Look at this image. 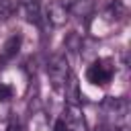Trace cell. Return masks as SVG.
Wrapping results in <instances>:
<instances>
[{
  "instance_id": "4",
  "label": "cell",
  "mask_w": 131,
  "mask_h": 131,
  "mask_svg": "<svg viewBox=\"0 0 131 131\" xmlns=\"http://www.w3.org/2000/svg\"><path fill=\"white\" fill-rule=\"evenodd\" d=\"M61 121H63L68 131H86V119H84V113H82L80 104H70L68 102Z\"/></svg>"
},
{
  "instance_id": "12",
  "label": "cell",
  "mask_w": 131,
  "mask_h": 131,
  "mask_svg": "<svg viewBox=\"0 0 131 131\" xmlns=\"http://www.w3.org/2000/svg\"><path fill=\"white\" fill-rule=\"evenodd\" d=\"M53 131H68V129H66V125H63V121H61V119H57V121H55V127H53Z\"/></svg>"
},
{
  "instance_id": "8",
  "label": "cell",
  "mask_w": 131,
  "mask_h": 131,
  "mask_svg": "<svg viewBox=\"0 0 131 131\" xmlns=\"http://www.w3.org/2000/svg\"><path fill=\"white\" fill-rule=\"evenodd\" d=\"M20 49V35H12L6 43H4V49H2V59L0 61H8L12 59Z\"/></svg>"
},
{
  "instance_id": "3",
  "label": "cell",
  "mask_w": 131,
  "mask_h": 131,
  "mask_svg": "<svg viewBox=\"0 0 131 131\" xmlns=\"http://www.w3.org/2000/svg\"><path fill=\"white\" fill-rule=\"evenodd\" d=\"M113 76H115V63H113V59H106V57L92 61L86 72L88 82L94 86H106L113 80Z\"/></svg>"
},
{
  "instance_id": "6",
  "label": "cell",
  "mask_w": 131,
  "mask_h": 131,
  "mask_svg": "<svg viewBox=\"0 0 131 131\" xmlns=\"http://www.w3.org/2000/svg\"><path fill=\"white\" fill-rule=\"evenodd\" d=\"M47 23H51L53 27H61L66 20H68V6L66 2L61 0H53L47 8V16H45Z\"/></svg>"
},
{
  "instance_id": "10",
  "label": "cell",
  "mask_w": 131,
  "mask_h": 131,
  "mask_svg": "<svg viewBox=\"0 0 131 131\" xmlns=\"http://www.w3.org/2000/svg\"><path fill=\"white\" fill-rule=\"evenodd\" d=\"M12 94H14L12 86H8V84L0 82V102H6V100H10V98H12Z\"/></svg>"
},
{
  "instance_id": "1",
  "label": "cell",
  "mask_w": 131,
  "mask_h": 131,
  "mask_svg": "<svg viewBox=\"0 0 131 131\" xmlns=\"http://www.w3.org/2000/svg\"><path fill=\"white\" fill-rule=\"evenodd\" d=\"M104 117L115 131H129V100L127 98H106L102 104Z\"/></svg>"
},
{
  "instance_id": "7",
  "label": "cell",
  "mask_w": 131,
  "mask_h": 131,
  "mask_svg": "<svg viewBox=\"0 0 131 131\" xmlns=\"http://www.w3.org/2000/svg\"><path fill=\"white\" fill-rule=\"evenodd\" d=\"M23 8L27 14V20L33 25H41L43 23V12H41V0H23Z\"/></svg>"
},
{
  "instance_id": "5",
  "label": "cell",
  "mask_w": 131,
  "mask_h": 131,
  "mask_svg": "<svg viewBox=\"0 0 131 131\" xmlns=\"http://www.w3.org/2000/svg\"><path fill=\"white\" fill-rule=\"evenodd\" d=\"M68 14L80 18V20H88L92 14H94V8H96V2L94 0H70L68 4Z\"/></svg>"
},
{
  "instance_id": "9",
  "label": "cell",
  "mask_w": 131,
  "mask_h": 131,
  "mask_svg": "<svg viewBox=\"0 0 131 131\" xmlns=\"http://www.w3.org/2000/svg\"><path fill=\"white\" fill-rule=\"evenodd\" d=\"M12 10H14V6H12L10 0H0V20L10 18L12 16Z\"/></svg>"
},
{
  "instance_id": "2",
  "label": "cell",
  "mask_w": 131,
  "mask_h": 131,
  "mask_svg": "<svg viewBox=\"0 0 131 131\" xmlns=\"http://www.w3.org/2000/svg\"><path fill=\"white\" fill-rule=\"evenodd\" d=\"M47 76H49V82L55 90H63L66 82L70 80V63H68V57L66 55H53L47 63Z\"/></svg>"
},
{
  "instance_id": "11",
  "label": "cell",
  "mask_w": 131,
  "mask_h": 131,
  "mask_svg": "<svg viewBox=\"0 0 131 131\" xmlns=\"http://www.w3.org/2000/svg\"><path fill=\"white\" fill-rule=\"evenodd\" d=\"M6 131H25V127L20 125V121H18V119H14V117H12V119L8 121V127H6Z\"/></svg>"
},
{
  "instance_id": "13",
  "label": "cell",
  "mask_w": 131,
  "mask_h": 131,
  "mask_svg": "<svg viewBox=\"0 0 131 131\" xmlns=\"http://www.w3.org/2000/svg\"><path fill=\"white\" fill-rule=\"evenodd\" d=\"M92 131H108V127H106V125H96Z\"/></svg>"
}]
</instances>
